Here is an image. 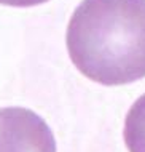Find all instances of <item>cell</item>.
<instances>
[{
  "label": "cell",
  "instance_id": "cell-1",
  "mask_svg": "<svg viewBox=\"0 0 145 152\" xmlns=\"http://www.w3.org/2000/svg\"><path fill=\"white\" fill-rule=\"evenodd\" d=\"M75 67L107 87L145 77V0H83L67 26Z\"/></svg>",
  "mask_w": 145,
  "mask_h": 152
},
{
  "label": "cell",
  "instance_id": "cell-2",
  "mask_svg": "<svg viewBox=\"0 0 145 152\" xmlns=\"http://www.w3.org/2000/svg\"><path fill=\"white\" fill-rule=\"evenodd\" d=\"M0 152H56L48 123L26 107L0 109Z\"/></svg>",
  "mask_w": 145,
  "mask_h": 152
},
{
  "label": "cell",
  "instance_id": "cell-3",
  "mask_svg": "<svg viewBox=\"0 0 145 152\" xmlns=\"http://www.w3.org/2000/svg\"><path fill=\"white\" fill-rule=\"evenodd\" d=\"M124 142L129 152H145V94L132 104L126 115Z\"/></svg>",
  "mask_w": 145,
  "mask_h": 152
},
{
  "label": "cell",
  "instance_id": "cell-4",
  "mask_svg": "<svg viewBox=\"0 0 145 152\" xmlns=\"http://www.w3.org/2000/svg\"><path fill=\"white\" fill-rule=\"evenodd\" d=\"M45 2H48V0H0V5L26 8V7H35V5H40V3H45Z\"/></svg>",
  "mask_w": 145,
  "mask_h": 152
}]
</instances>
